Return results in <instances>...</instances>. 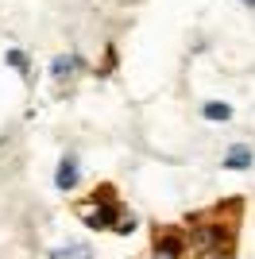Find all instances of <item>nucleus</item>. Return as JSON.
Returning <instances> with one entry per match:
<instances>
[{"label": "nucleus", "instance_id": "obj_1", "mask_svg": "<svg viewBox=\"0 0 255 259\" xmlns=\"http://www.w3.org/2000/svg\"><path fill=\"white\" fill-rule=\"evenodd\" d=\"M151 259H182L178 232H155V255H151Z\"/></svg>", "mask_w": 255, "mask_h": 259}, {"label": "nucleus", "instance_id": "obj_2", "mask_svg": "<svg viewBox=\"0 0 255 259\" xmlns=\"http://www.w3.org/2000/svg\"><path fill=\"white\" fill-rule=\"evenodd\" d=\"M54 182H58V190H74V186H77V155H74V151H66V155H62Z\"/></svg>", "mask_w": 255, "mask_h": 259}, {"label": "nucleus", "instance_id": "obj_3", "mask_svg": "<svg viewBox=\"0 0 255 259\" xmlns=\"http://www.w3.org/2000/svg\"><path fill=\"white\" fill-rule=\"evenodd\" d=\"M251 162H255L251 147H232V151L224 155V166H228V170H247Z\"/></svg>", "mask_w": 255, "mask_h": 259}, {"label": "nucleus", "instance_id": "obj_4", "mask_svg": "<svg viewBox=\"0 0 255 259\" xmlns=\"http://www.w3.org/2000/svg\"><path fill=\"white\" fill-rule=\"evenodd\" d=\"M51 259H93V251L85 244H66V248H51Z\"/></svg>", "mask_w": 255, "mask_h": 259}, {"label": "nucleus", "instance_id": "obj_5", "mask_svg": "<svg viewBox=\"0 0 255 259\" xmlns=\"http://www.w3.org/2000/svg\"><path fill=\"white\" fill-rule=\"evenodd\" d=\"M77 66H81V62H77L74 54H62V58H54V62H51V74H54V77H70Z\"/></svg>", "mask_w": 255, "mask_h": 259}, {"label": "nucleus", "instance_id": "obj_6", "mask_svg": "<svg viewBox=\"0 0 255 259\" xmlns=\"http://www.w3.org/2000/svg\"><path fill=\"white\" fill-rule=\"evenodd\" d=\"M205 116L217 120V124H224V120H232V108L221 105V101H209V105H205Z\"/></svg>", "mask_w": 255, "mask_h": 259}, {"label": "nucleus", "instance_id": "obj_7", "mask_svg": "<svg viewBox=\"0 0 255 259\" xmlns=\"http://www.w3.org/2000/svg\"><path fill=\"white\" fill-rule=\"evenodd\" d=\"M8 66H16V70L23 74V70H27V54L23 51H8Z\"/></svg>", "mask_w": 255, "mask_h": 259}, {"label": "nucleus", "instance_id": "obj_8", "mask_svg": "<svg viewBox=\"0 0 255 259\" xmlns=\"http://www.w3.org/2000/svg\"><path fill=\"white\" fill-rule=\"evenodd\" d=\"M244 4H251V8H255V0H244Z\"/></svg>", "mask_w": 255, "mask_h": 259}]
</instances>
